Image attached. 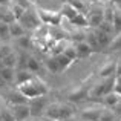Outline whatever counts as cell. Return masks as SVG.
I'll list each match as a JSON object with an SVG mask.
<instances>
[{
  "label": "cell",
  "mask_w": 121,
  "mask_h": 121,
  "mask_svg": "<svg viewBox=\"0 0 121 121\" xmlns=\"http://www.w3.org/2000/svg\"><path fill=\"white\" fill-rule=\"evenodd\" d=\"M94 34H95V37H97L98 43H100L101 49H103V48H107V46H109L110 41H112V39H113V35H109V34L103 32V31H100V29H94Z\"/></svg>",
  "instance_id": "cell-16"
},
{
  "label": "cell",
  "mask_w": 121,
  "mask_h": 121,
  "mask_svg": "<svg viewBox=\"0 0 121 121\" xmlns=\"http://www.w3.org/2000/svg\"><path fill=\"white\" fill-rule=\"evenodd\" d=\"M75 49H77V58L78 60H83V58H87L94 54L92 48L87 44V41L83 40V41H77L75 43Z\"/></svg>",
  "instance_id": "cell-9"
},
{
  "label": "cell",
  "mask_w": 121,
  "mask_h": 121,
  "mask_svg": "<svg viewBox=\"0 0 121 121\" xmlns=\"http://www.w3.org/2000/svg\"><path fill=\"white\" fill-rule=\"evenodd\" d=\"M69 23L74 25V26H78V28H84V26H87V18H86V15L83 12H78L74 18L69 20Z\"/></svg>",
  "instance_id": "cell-22"
},
{
  "label": "cell",
  "mask_w": 121,
  "mask_h": 121,
  "mask_svg": "<svg viewBox=\"0 0 121 121\" xmlns=\"http://www.w3.org/2000/svg\"><path fill=\"white\" fill-rule=\"evenodd\" d=\"M11 112L14 115L15 121H26L28 118H31V110H29V104H12L11 106Z\"/></svg>",
  "instance_id": "cell-6"
},
{
  "label": "cell",
  "mask_w": 121,
  "mask_h": 121,
  "mask_svg": "<svg viewBox=\"0 0 121 121\" xmlns=\"http://www.w3.org/2000/svg\"><path fill=\"white\" fill-rule=\"evenodd\" d=\"M0 112H2V121H15V120H14V115H12L11 110L2 109V107H0Z\"/></svg>",
  "instance_id": "cell-34"
},
{
  "label": "cell",
  "mask_w": 121,
  "mask_h": 121,
  "mask_svg": "<svg viewBox=\"0 0 121 121\" xmlns=\"http://www.w3.org/2000/svg\"><path fill=\"white\" fill-rule=\"evenodd\" d=\"M113 5H115V8L118 9V11L121 12V3H113Z\"/></svg>",
  "instance_id": "cell-38"
},
{
  "label": "cell",
  "mask_w": 121,
  "mask_h": 121,
  "mask_svg": "<svg viewBox=\"0 0 121 121\" xmlns=\"http://www.w3.org/2000/svg\"><path fill=\"white\" fill-rule=\"evenodd\" d=\"M120 101H121L120 95L115 94V92H110V94H107V95H104V97H103V106L104 107H109V109H113Z\"/></svg>",
  "instance_id": "cell-15"
},
{
  "label": "cell",
  "mask_w": 121,
  "mask_h": 121,
  "mask_svg": "<svg viewBox=\"0 0 121 121\" xmlns=\"http://www.w3.org/2000/svg\"><path fill=\"white\" fill-rule=\"evenodd\" d=\"M78 12H81L78 8H75L74 5H72L71 2H65L61 5V9H60V14H61V17L68 18V20H71V18H74L75 15L78 14Z\"/></svg>",
  "instance_id": "cell-11"
},
{
  "label": "cell",
  "mask_w": 121,
  "mask_h": 121,
  "mask_svg": "<svg viewBox=\"0 0 121 121\" xmlns=\"http://www.w3.org/2000/svg\"><path fill=\"white\" fill-rule=\"evenodd\" d=\"M25 6H22V5H18L17 2H11V5H9V11L12 12V15H14V18L15 20H18V18L23 15V12H25Z\"/></svg>",
  "instance_id": "cell-21"
},
{
  "label": "cell",
  "mask_w": 121,
  "mask_h": 121,
  "mask_svg": "<svg viewBox=\"0 0 121 121\" xmlns=\"http://www.w3.org/2000/svg\"><path fill=\"white\" fill-rule=\"evenodd\" d=\"M115 68H117V61L110 60L106 65H103L98 69V75L101 78H107V77H115Z\"/></svg>",
  "instance_id": "cell-13"
},
{
  "label": "cell",
  "mask_w": 121,
  "mask_h": 121,
  "mask_svg": "<svg viewBox=\"0 0 121 121\" xmlns=\"http://www.w3.org/2000/svg\"><path fill=\"white\" fill-rule=\"evenodd\" d=\"M26 69H28V71H31L32 74L39 72V69H40V63H39V60H37L35 57H28V61H26Z\"/></svg>",
  "instance_id": "cell-24"
},
{
  "label": "cell",
  "mask_w": 121,
  "mask_h": 121,
  "mask_svg": "<svg viewBox=\"0 0 121 121\" xmlns=\"http://www.w3.org/2000/svg\"><path fill=\"white\" fill-rule=\"evenodd\" d=\"M115 6V5H113ZM112 26H113V35L121 32V12L115 8V12H113V20H112Z\"/></svg>",
  "instance_id": "cell-23"
},
{
  "label": "cell",
  "mask_w": 121,
  "mask_h": 121,
  "mask_svg": "<svg viewBox=\"0 0 121 121\" xmlns=\"http://www.w3.org/2000/svg\"><path fill=\"white\" fill-rule=\"evenodd\" d=\"M14 75H15V68H5L0 69V80L5 83H12L14 81Z\"/></svg>",
  "instance_id": "cell-18"
},
{
  "label": "cell",
  "mask_w": 121,
  "mask_h": 121,
  "mask_svg": "<svg viewBox=\"0 0 121 121\" xmlns=\"http://www.w3.org/2000/svg\"><path fill=\"white\" fill-rule=\"evenodd\" d=\"M34 75L35 74H32V72L28 71V69H17V71H15V75H14V83L18 86V84H22V83L31 80Z\"/></svg>",
  "instance_id": "cell-14"
},
{
  "label": "cell",
  "mask_w": 121,
  "mask_h": 121,
  "mask_svg": "<svg viewBox=\"0 0 121 121\" xmlns=\"http://www.w3.org/2000/svg\"><path fill=\"white\" fill-rule=\"evenodd\" d=\"M3 61V65L8 66V68H15V65H17V55H15L14 52H11L9 55H6L5 58H0Z\"/></svg>",
  "instance_id": "cell-28"
},
{
  "label": "cell",
  "mask_w": 121,
  "mask_h": 121,
  "mask_svg": "<svg viewBox=\"0 0 121 121\" xmlns=\"http://www.w3.org/2000/svg\"><path fill=\"white\" fill-rule=\"evenodd\" d=\"M115 75H121V61H117V68H115Z\"/></svg>",
  "instance_id": "cell-36"
},
{
  "label": "cell",
  "mask_w": 121,
  "mask_h": 121,
  "mask_svg": "<svg viewBox=\"0 0 121 121\" xmlns=\"http://www.w3.org/2000/svg\"><path fill=\"white\" fill-rule=\"evenodd\" d=\"M113 118H115V113H113V110H109V109H106V107H103V110H101V113H100V118H98V121H113Z\"/></svg>",
  "instance_id": "cell-30"
},
{
  "label": "cell",
  "mask_w": 121,
  "mask_h": 121,
  "mask_svg": "<svg viewBox=\"0 0 121 121\" xmlns=\"http://www.w3.org/2000/svg\"><path fill=\"white\" fill-rule=\"evenodd\" d=\"M37 15L40 18V23L49 25V26H58L63 20L60 11H49V9H44V8L37 9Z\"/></svg>",
  "instance_id": "cell-3"
},
{
  "label": "cell",
  "mask_w": 121,
  "mask_h": 121,
  "mask_svg": "<svg viewBox=\"0 0 121 121\" xmlns=\"http://www.w3.org/2000/svg\"><path fill=\"white\" fill-rule=\"evenodd\" d=\"M15 40H17V46L20 48V49H26V48L31 46V39H29V37H26V35L18 37V39H15Z\"/></svg>",
  "instance_id": "cell-33"
},
{
  "label": "cell",
  "mask_w": 121,
  "mask_h": 121,
  "mask_svg": "<svg viewBox=\"0 0 121 121\" xmlns=\"http://www.w3.org/2000/svg\"><path fill=\"white\" fill-rule=\"evenodd\" d=\"M11 52H12V48L9 46L6 41H2V43H0V58H5V57L9 55Z\"/></svg>",
  "instance_id": "cell-32"
},
{
  "label": "cell",
  "mask_w": 121,
  "mask_h": 121,
  "mask_svg": "<svg viewBox=\"0 0 121 121\" xmlns=\"http://www.w3.org/2000/svg\"><path fill=\"white\" fill-rule=\"evenodd\" d=\"M48 121H60V120H48Z\"/></svg>",
  "instance_id": "cell-41"
},
{
  "label": "cell",
  "mask_w": 121,
  "mask_h": 121,
  "mask_svg": "<svg viewBox=\"0 0 121 121\" xmlns=\"http://www.w3.org/2000/svg\"><path fill=\"white\" fill-rule=\"evenodd\" d=\"M87 95H89V91L84 87V86H80L77 91H72L71 94H69V100L78 103V101H83L84 98H87Z\"/></svg>",
  "instance_id": "cell-17"
},
{
  "label": "cell",
  "mask_w": 121,
  "mask_h": 121,
  "mask_svg": "<svg viewBox=\"0 0 121 121\" xmlns=\"http://www.w3.org/2000/svg\"><path fill=\"white\" fill-rule=\"evenodd\" d=\"M9 35H11V39L23 37V35H26V29H25V26L18 20H14L9 23Z\"/></svg>",
  "instance_id": "cell-12"
},
{
  "label": "cell",
  "mask_w": 121,
  "mask_h": 121,
  "mask_svg": "<svg viewBox=\"0 0 121 121\" xmlns=\"http://www.w3.org/2000/svg\"><path fill=\"white\" fill-rule=\"evenodd\" d=\"M103 9L104 8H101L100 5L92 6L91 11H89V15L86 17L87 18V26H91L92 29H94V28H97L98 25L103 22Z\"/></svg>",
  "instance_id": "cell-7"
},
{
  "label": "cell",
  "mask_w": 121,
  "mask_h": 121,
  "mask_svg": "<svg viewBox=\"0 0 121 121\" xmlns=\"http://www.w3.org/2000/svg\"><path fill=\"white\" fill-rule=\"evenodd\" d=\"M55 58H57V61H58V66H60V71H61V72H63V71H66V69H68L69 66H71L72 63H74L72 60H69V58H68V57H66L63 52L55 54Z\"/></svg>",
  "instance_id": "cell-20"
},
{
  "label": "cell",
  "mask_w": 121,
  "mask_h": 121,
  "mask_svg": "<svg viewBox=\"0 0 121 121\" xmlns=\"http://www.w3.org/2000/svg\"><path fill=\"white\" fill-rule=\"evenodd\" d=\"M101 110H103V107H100V106L86 107V109L81 110V120L83 121H98Z\"/></svg>",
  "instance_id": "cell-8"
},
{
  "label": "cell",
  "mask_w": 121,
  "mask_h": 121,
  "mask_svg": "<svg viewBox=\"0 0 121 121\" xmlns=\"http://www.w3.org/2000/svg\"><path fill=\"white\" fill-rule=\"evenodd\" d=\"M12 0H0V6H9Z\"/></svg>",
  "instance_id": "cell-37"
},
{
  "label": "cell",
  "mask_w": 121,
  "mask_h": 121,
  "mask_svg": "<svg viewBox=\"0 0 121 121\" xmlns=\"http://www.w3.org/2000/svg\"><path fill=\"white\" fill-rule=\"evenodd\" d=\"M63 54H65L66 57H68L69 60H72V61H77V49H75V44H69V46H65V49H63Z\"/></svg>",
  "instance_id": "cell-26"
},
{
  "label": "cell",
  "mask_w": 121,
  "mask_h": 121,
  "mask_svg": "<svg viewBox=\"0 0 121 121\" xmlns=\"http://www.w3.org/2000/svg\"><path fill=\"white\" fill-rule=\"evenodd\" d=\"M86 41H87V44L92 48L94 52H100V51H103L101 46H100V43H98V40H97V37H95V34H94V29L89 31V32H86Z\"/></svg>",
  "instance_id": "cell-19"
},
{
  "label": "cell",
  "mask_w": 121,
  "mask_h": 121,
  "mask_svg": "<svg viewBox=\"0 0 121 121\" xmlns=\"http://www.w3.org/2000/svg\"><path fill=\"white\" fill-rule=\"evenodd\" d=\"M94 29H100V31H103V32L109 34V35H113V26H112V23H109V22H106V20H103L97 28H94Z\"/></svg>",
  "instance_id": "cell-29"
},
{
  "label": "cell",
  "mask_w": 121,
  "mask_h": 121,
  "mask_svg": "<svg viewBox=\"0 0 121 121\" xmlns=\"http://www.w3.org/2000/svg\"><path fill=\"white\" fill-rule=\"evenodd\" d=\"M113 92L121 97V75H115V81H113Z\"/></svg>",
  "instance_id": "cell-35"
},
{
  "label": "cell",
  "mask_w": 121,
  "mask_h": 121,
  "mask_svg": "<svg viewBox=\"0 0 121 121\" xmlns=\"http://www.w3.org/2000/svg\"><path fill=\"white\" fill-rule=\"evenodd\" d=\"M35 121H46V120H39V118H37V120H35Z\"/></svg>",
  "instance_id": "cell-40"
},
{
  "label": "cell",
  "mask_w": 121,
  "mask_h": 121,
  "mask_svg": "<svg viewBox=\"0 0 121 121\" xmlns=\"http://www.w3.org/2000/svg\"><path fill=\"white\" fill-rule=\"evenodd\" d=\"M46 68L49 69L52 74H58V72H61V71H60V66H58V61H57L55 55L46 60Z\"/></svg>",
  "instance_id": "cell-25"
},
{
  "label": "cell",
  "mask_w": 121,
  "mask_h": 121,
  "mask_svg": "<svg viewBox=\"0 0 121 121\" xmlns=\"http://www.w3.org/2000/svg\"><path fill=\"white\" fill-rule=\"evenodd\" d=\"M0 121H2V112H0Z\"/></svg>",
  "instance_id": "cell-42"
},
{
  "label": "cell",
  "mask_w": 121,
  "mask_h": 121,
  "mask_svg": "<svg viewBox=\"0 0 121 121\" xmlns=\"http://www.w3.org/2000/svg\"><path fill=\"white\" fill-rule=\"evenodd\" d=\"M17 89L28 98V100L35 98V97H44V95H48V92H49L48 84L41 80V78L37 77V75H34L31 80L18 84Z\"/></svg>",
  "instance_id": "cell-1"
},
{
  "label": "cell",
  "mask_w": 121,
  "mask_h": 121,
  "mask_svg": "<svg viewBox=\"0 0 121 121\" xmlns=\"http://www.w3.org/2000/svg\"><path fill=\"white\" fill-rule=\"evenodd\" d=\"M9 39H11V35H9V23L0 22V40L6 41Z\"/></svg>",
  "instance_id": "cell-27"
},
{
  "label": "cell",
  "mask_w": 121,
  "mask_h": 121,
  "mask_svg": "<svg viewBox=\"0 0 121 121\" xmlns=\"http://www.w3.org/2000/svg\"><path fill=\"white\" fill-rule=\"evenodd\" d=\"M29 110H31V117H40L44 113V110H46L48 104H49V101L46 100V95L44 97H35V98H31L29 100Z\"/></svg>",
  "instance_id": "cell-4"
},
{
  "label": "cell",
  "mask_w": 121,
  "mask_h": 121,
  "mask_svg": "<svg viewBox=\"0 0 121 121\" xmlns=\"http://www.w3.org/2000/svg\"><path fill=\"white\" fill-rule=\"evenodd\" d=\"M18 22L25 26V29H35L40 25V18H39V15H37V11L34 12V11H31V9H25L23 15L18 18Z\"/></svg>",
  "instance_id": "cell-5"
},
{
  "label": "cell",
  "mask_w": 121,
  "mask_h": 121,
  "mask_svg": "<svg viewBox=\"0 0 121 121\" xmlns=\"http://www.w3.org/2000/svg\"><path fill=\"white\" fill-rule=\"evenodd\" d=\"M113 81H115V77L103 78L100 83L92 86V89L89 91V97L91 98H103L104 95L113 92Z\"/></svg>",
  "instance_id": "cell-2"
},
{
  "label": "cell",
  "mask_w": 121,
  "mask_h": 121,
  "mask_svg": "<svg viewBox=\"0 0 121 121\" xmlns=\"http://www.w3.org/2000/svg\"><path fill=\"white\" fill-rule=\"evenodd\" d=\"M107 48H109V51H120L121 49V32L113 37L112 41H110V44Z\"/></svg>",
  "instance_id": "cell-31"
},
{
  "label": "cell",
  "mask_w": 121,
  "mask_h": 121,
  "mask_svg": "<svg viewBox=\"0 0 121 121\" xmlns=\"http://www.w3.org/2000/svg\"><path fill=\"white\" fill-rule=\"evenodd\" d=\"M6 100H8V103L11 104H25V103H29V100H28L26 97H25L23 94H22L18 89H15V91H9L8 94H6Z\"/></svg>",
  "instance_id": "cell-10"
},
{
  "label": "cell",
  "mask_w": 121,
  "mask_h": 121,
  "mask_svg": "<svg viewBox=\"0 0 121 121\" xmlns=\"http://www.w3.org/2000/svg\"><path fill=\"white\" fill-rule=\"evenodd\" d=\"M113 121H121V115H117L115 118H113Z\"/></svg>",
  "instance_id": "cell-39"
}]
</instances>
